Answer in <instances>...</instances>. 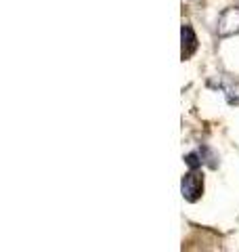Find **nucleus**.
Here are the masks:
<instances>
[{
    "instance_id": "7ed1b4c3",
    "label": "nucleus",
    "mask_w": 239,
    "mask_h": 252,
    "mask_svg": "<svg viewBox=\"0 0 239 252\" xmlns=\"http://www.w3.org/2000/svg\"><path fill=\"white\" fill-rule=\"evenodd\" d=\"M180 36H182V53H180V57L189 59L191 55L197 51V36H195V32H193L191 26H182Z\"/></svg>"
},
{
    "instance_id": "20e7f679",
    "label": "nucleus",
    "mask_w": 239,
    "mask_h": 252,
    "mask_svg": "<svg viewBox=\"0 0 239 252\" xmlns=\"http://www.w3.org/2000/svg\"><path fill=\"white\" fill-rule=\"evenodd\" d=\"M218 86L222 89V93L227 94V101H229L231 105H239V82H233V80H229L227 84L218 82Z\"/></svg>"
},
{
    "instance_id": "39448f33",
    "label": "nucleus",
    "mask_w": 239,
    "mask_h": 252,
    "mask_svg": "<svg viewBox=\"0 0 239 252\" xmlns=\"http://www.w3.org/2000/svg\"><path fill=\"white\" fill-rule=\"evenodd\" d=\"M185 162H187L189 168H199V166H202V160H199L197 154H189V156L185 158Z\"/></svg>"
},
{
    "instance_id": "f257e3e1",
    "label": "nucleus",
    "mask_w": 239,
    "mask_h": 252,
    "mask_svg": "<svg viewBox=\"0 0 239 252\" xmlns=\"http://www.w3.org/2000/svg\"><path fill=\"white\" fill-rule=\"evenodd\" d=\"M180 191H182V198H185L187 202H197L199 198H202V191H204V177L197 172V168H191L189 175L182 177Z\"/></svg>"
},
{
    "instance_id": "f03ea898",
    "label": "nucleus",
    "mask_w": 239,
    "mask_h": 252,
    "mask_svg": "<svg viewBox=\"0 0 239 252\" xmlns=\"http://www.w3.org/2000/svg\"><path fill=\"white\" fill-rule=\"evenodd\" d=\"M239 34V9H227L218 19V36Z\"/></svg>"
}]
</instances>
